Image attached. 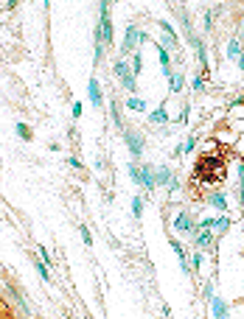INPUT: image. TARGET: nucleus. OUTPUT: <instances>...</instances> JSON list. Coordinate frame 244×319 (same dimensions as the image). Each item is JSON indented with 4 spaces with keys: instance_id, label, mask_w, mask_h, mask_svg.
<instances>
[{
    "instance_id": "2",
    "label": "nucleus",
    "mask_w": 244,
    "mask_h": 319,
    "mask_svg": "<svg viewBox=\"0 0 244 319\" xmlns=\"http://www.w3.org/2000/svg\"><path fill=\"white\" fill-rule=\"evenodd\" d=\"M140 42H149V36L138 28V25H132V22H130V28H126L124 42H121V59H126L130 53H138V45H140Z\"/></svg>"
},
{
    "instance_id": "6",
    "label": "nucleus",
    "mask_w": 244,
    "mask_h": 319,
    "mask_svg": "<svg viewBox=\"0 0 244 319\" xmlns=\"http://www.w3.org/2000/svg\"><path fill=\"white\" fill-rule=\"evenodd\" d=\"M87 95H90V104H93L96 109H101V104H104L101 95H104V92H101V84H98V78H96V76L87 81Z\"/></svg>"
},
{
    "instance_id": "30",
    "label": "nucleus",
    "mask_w": 244,
    "mask_h": 319,
    "mask_svg": "<svg viewBox=\"0 0 244 319\" xmlns=\"http://www.w3.org/2000/svg\"><path fill=\"white\" fill-rule=\"evenodd\" d=\"M210 28H214V11L205 14V31H210Z\"/></svg>"
},
{
    "instance_id": "32",
    "label": "nucleus",
    "mask_w": 244,
    "mask_h": 319,
    "mask_svg": "<svg viewBox=\"0 0 244 319\" xmlns=\"http://www.w3.org/2000/svg\"><path fill=\"white\" fill-rule=\"evenodd\" d=\"M65 163L70 165V168H82V160H76V157H68Z\"/></svg>"
},
{
    "instance_id": "7",
    "label": "nucleus",
    "mask_w": 244,
    "mask_h": 319,
    "mask_svg": "<svg viewBox=\"0 0 244 319\" xmlns=\"http://www.w3.org/2000/svg\"><path fill=\"white\" fill-rule=\"evenodd\" d=\"M210 314H214V319H228L230 317V305L224 303L222 297H216L214 294V300H210Z\"/></svg>"
},
{
    "instance_id": "27",
    "label": "nucleus",
    "mask_w": 244,
    "mask_h": 319,
    "mask_svg": "<svg viewBox=\"0 0 244 319\" xmlns=\"http://www.w3.org/2000/svg\"><path fill=\"white\" fill-rule=\"evenodd\" d=\"M191 87H194V92H202V90H205V78L196 76V78H194V84H191Z\"/></svg>"
},
{
    "instance_id": "12",
    "label": "nucleus",
    "mask_w": 244,
    "mask_h": 319,
    "mask_svg": "<svg viewBox=\"0 0 244 319\" xmlns=\"http://www.w3.org/2000/svg\"><path fill=\"white\" fill-rule=\"evenodd\" d=\"M208 205L214 207V210H219V213L224 216V213H228V196H224L222 191H214V193L208 196Z\"/></svg>"
},
{
    "instance_id": "3",
    "label": "nucleus",
    "mask_w": 244,
    "mask_h": 319,
    "mask_svg": "<svg viewBox=\"0 0 244 319\" xmlns=\"http://www.w3.org/2000/svg\"><path fill=\"white\" fill-rule=\"evenodd\" d=\"M115 76H118V81L124 84V90L130 92V95H135L138 92V78H135V73H132V67L126 64V59H115Z\"/></svg>"
},
{
    "instance_id": "18",
    "label": "nucleus",
    "mask_w": 244,
    "mask_h": 319,
    "mask_svg": "<svg viewBox=\"0 0 244 319\" xmlns=\"http://www.w3.org/2000/svg\"><path fill=\"white\" fill-rule=\"evenodd\" d=\"M238 56H242V42H238V39H230L228 42V59L238 62Z\"/></svg>"
},
{
    "instance_id": "14",
    "label": "nucleus",
    "mask_w": 244,
    "mask_h": 319,
    "mask_svg": "<svg viewBox=\"0 0 244 319\" xmlns=\"http://www.w3.org/2000/svg\"><path fill=\"white\" fill-rule=\"evenodd\" d=\"M194 244H196V249H208L210 244H214V235H210V230L202 227L200 233H194Z\"/></svg>"
},
{
    "instance_id": "10",
    "label": "nucleus",
    "mask_w": 244,
    "mask_h": 319,
    "mask_svg": "<svg viewBox=\"0 0 244 319\" xmlns=\"http://www.w3.org/2000/svg\"><path fill=\"white\" fill-rule=\"evenodd\" d=\"M154 48H158V59H160V67H163V76L172 78L174 76V70H172V53H168L163 45H154Z\"/></svg>"
},
{
    "instance_id": "1",
    "label": "nucleus",
    "mask_w": 244,
    "mask_h": 319,
    "mask_svg": "<svg viewBox=\"0 0 244 319\" xmlns=\"http://www.w3.org/2000/svg\"><path fill=\"white\" fill-rule=\"evenodd\" d=\"M115 31H112V17H110V3L101 0L98 3V28H96V42H101L104 48L112 45Z\"/></svg>"
},
{
    "instance_id": "31",
    "label": "nucleus",
    "mask_w": 244,
    "mask_h": 319,
    "mask_svg": "<svg viewBox=\"0 0 244 319\" xmlns=\"http://www.w3.org/2000/svg\"><path fill=\"white\" fill-rule=\"evenodd\" d=\"M194 149H196V137L191 135V137L186 140V151H194Z\"/></svg>"
},
{
    "instance_id": "4",
    "label": "nucleus",
    "mask_w": 244,
    "mask_h": 319,
    "mask_svg": "<svg viewBox=\"0 0 244 319\" xmlns=\"http://www.w3.org/2000/svg\"><path fill=\"white\" fill-rule=\"evenodd\" d=\"M124 140H126V149H130L132 160H140L144 157V137H140V132H135V129H124Z\"/></svg>"
},
{
    "instance_id": "21",
    "label": "nucleus",
    "mask_w": 244,
    "mask_h": 319,
    "mask_svg": "<svg viewBox=\"0 0 244 319\" xmlns=\"http://www.w3.org/2000/svg\"><path fill=\"white\" fill-rule=\"evenodd\" d=\"M196 59H200V64H202V70L208 73V53H205V42L196 48Z\"/></svg>"
},
{
    "instance_id": "5",
    "label": "nucleus",
    "mask_w": 244,
    "mask_h": 319,
    "mask_svg": "<svg viewBox=\"0 0 244 319\" xmlns=\"http://www.w3.org/2000/svg\"><path fill=\"white\" fill-rule=\"evenodd\" d=\"M174 230H177L180 235H194V233H196L194 216H191L188 210H180L177 216H174Z\"/></svg>"
},
{
    "instance_id": "26",
    "label": "nucleus",
    "mask_w": 244,
    "mask_h": 319,
    "mask_svg": "<svg viewBox=\"0 0 244 319\" xmlns=\"http://www.w3.org/2000/svg\"><path fill=\"white\" fill-rule=\"evenodd\" d=\"M200 266H202V252L196 249V252H194V258H191V269H200Z\"/></svg>"
},
{
    "instance_id": "19",
    "label": "nucleus",
    "mask_w": 244,
    "mask_h": 319,
    "mask_svg": "<svg viewBox=\"0 0 244 319\" xmlns=\"http://www.w3.org/2000/svg\"><path fill=\"white\" fill-rule=\"evenodd\" d=\"M132 73H135V78L144 73V56L140 53H132Z\"/></svg>"
},
{
    "instance_id": "25",
    "label": "nucleus",
    "mask_w": 244,
    "mask_h": 319,
    "mask_svg": "<svg viewBox=\"0 0 244 319\" xmlns=\"http://www.w3.org/2000/svg\"><path fill=\"white\" fill-rule=\"evenodd\" d=\"M79 233H82V241H84L87 247H93V233H90L87 227H79Z\"/></svg>"
},
{
    "instance_id": "33",
    "label": "nucleus",
    "mask_w": 244,
    "mask_h": 319,
    "mask_svg": "<svg viewBox=\"0 0 244 319\" xmlns=\"http://www.w3.org/2000/svg\"><path fill=\"white\" fill-rule=\"evenodd\" d=\"M40 255H42V263H50V255H48V249L40 247Z\"/></svg>"
},
{
    "instance_id": "22",
    "label": "nucleus",
    "mask_w": 244,
    "mask_h": 319,
    "mask_svg": "<svg viewBox=\"0 0 244 319\" xmlns=\"http://www.w3.org/2000/svg\"><path fill=\"white\" fill-rule=\"evenodd\" d=\"M36 275L42 277L45 283H50V272H48V263H42V261H36Z\"/></svg>"
},
{
    "instance_id": "16",
    "label": "nucleus",
    "mask_w": 244,
    "mask_h": 319,
    "mask_svg": "<svg viewBox=\"0 0 244 319\" xmlns=\"http://www.w3.org/2000/svg\"><path fill=\"white\" fill-rule=\"evenodd\" d=\"M149 121H152V123H158V126L168 123V112H166V106H158L154 112H149Z\"/></svg>"
},
{
    "instance_id": "15",
    "label": "nucleus",
    "mask_w": 244,
    "mask_h": 319,
    "mask_svg": "<svg viewBox=\"0 0 244 319\" xmlns=\"http://www.w3.org/2000/svg\"><path fill=\"white\" fill-rule=\"evenodd\" d=\"M182 84H186V76H182V73H174V76L168 78V90H172V95H180Z\"/></svg>"
},
{
    "instance_id": "17",
    "label": "nucleus",
    "mask_w": 244,
    "mask_h": 319,
    "mask_svg": "<svg viewBox=\"0 0 244 319\" xmlns=\"http://www.w3.org/2000/svg\"><path fill=\"white\" fill-rule=\"evenodd\" d=\"M126 109H132V112H146V101L138 98V95H130V98H126Z\"/></svg>"
},
{
    "instance_id": "23",
    "label": "nucleus",
    "mask_w": 244,
    "mask_h": 319,
    "mask_svg": "<svg viewBox=\"0 0 244 319\" xmlns=\"http://www.w3.org/2000/svg\"><path fill=\"white\" fill-rule=\"evenodd\" d=\"M132 213H135V219H140V216H144V199H140V196L132 199Z\"/></svg>"
},
{
    "instance_id": "13",
    "label": "nucleus",
    "mask_w": 244,
    "mask_h": 319,
    "mask_svg": "<svg viewBox=\"0 0 244 319\" xmlns=\"http://www.w3.org/2000/svg\"><path fill=\"white\" fill-rule=\"evenodd\" d=\"M172 249L177 252V258H180V263H182V272L186 275H191V263H188V252H186V247L177 241V238H172Z\"/></svg>"
},
{
    "instance_id": "9",
    "label": "nucleus",
    "mask_w": 244,
    "mask_h": 319,
    "mask_svg": "<svg viewBox=\"0 0 244 319\" xmlns=\"http://www.w3.org/2000/svg\"><path fill=\"white\" fill-rule=\"evenodd\" d=\"M174 179H177V177H174V171L168 168V165H158V168H154V182H158V185L168 188V185H172Z\"/></svg>"
},
{
    "instance_id": "20",
    "label": "nucleus",
    "mask_w": 244,
    "mask_h": 319,
    "mask_svg": "<svg viewBox=\"0 0 244 319\" xmlns=\"http://www.w3.org/2000/svg\"><path fill=\"white\" fill-rule=\"evenodd\" d=\"M14 132H17V135L22 137V140H31V137H34V132H31V126H26V123H17V126H14Z\"/></svg>"
},
{
    "instance_id": "24",
    "label": "nucleus",
    "mask_w": 244,
    "mask_h": 319,
    "mask_svg": "<svg viewBox=\"0 0 244 319\" xmlns=\"http://www.w3.org/2000/svg\"><path fill=\"white\" fill-rule=\"evenodd\" d=\"M130 177L135 185H140V163H130Z\"/></svg>"
},
{
    "instance_id": "11",
    "label": "nucleus",
    "mask_w": 244,
    "mask_h": 319,
    "mask_svg": "<svg viewBox=\"0 0 244 319\" xmlns=\"http://www.w3.org/2000/svg\"><path fill=\"white\" fill-rule=\"evenodd\" d=\"M200 227H205V230L214 227L216 233H224V230L230 227V219H228V216H219V219H202V221H200Z\"/></svg>"
},
{
    "instance_id": "35",
    "label": "nucleus",
    "mask_w": 244,
    "mask_h": 319,
    "mask_svg": "<svg viewBox=\"0 0 244 319\" xmlns=\"http://www.w3.org/2000/svg\"><path fill=\"white\" fill-rule=\"evenodd\" d=\"M236 64H238V70L244 73V53H242V56H238V62H236Z\"/></svg>"
},
{
    "instance_id": "29",
    "label": "nucleus",
    "mask_w": 244,
    "mask_h": 319,
    "mask_svg": "<svg viewBox=\"0 0 244 319\" xmlns=\"http://www.w3.org/2000/svg\"><path fill=\"white\" fill-rule=\"evenodd\" d=\"M238 188H244V160H238Z\"/></svg>"
},
{
    "instance_id": "28",
    "label": "nucleus",
    "mask_w": 244,
    "mask_h": 319,
    "mask_svg": "<svg viewBox=\"0 0 244 319\" xmlns=\"http://www.w3.org/2000/svg\"><path fill=\"white\" fill-rule=\"evenodd\" d=\"M188 112H191V106H182V112H180V118H177V123H188Z\"/></svg>"
},
{
    "instance_id": "34",
    "label": "nucleus",
    "mask_w": 244,
    "mask_h": 319,
    "mask_svg": "<svg viewBox=\"0 0 244 319\" xmlns=\"http://www.w3.org/2000/svg\"><path fill=\"white\" fill-rule=\"evenodd\" d=\"M73 118H82V104H79V101L73 104Z\"/></svg>"
},
{
    "instance_id": "8",
    "label": "nucleus",
    "mask_w": 244,
    "mask_h": 319,
    "mask_svg": "<svg viewBox=\"0 0 244 319\" xmlns=\"http://www.w3.org/2000/svg\"><path fill=\"white\" fill-rule=\"evenodd\" d=\"M140 188H146V191H154V188H158V182H154V168H152L149 163L140 165Z\"/></svg>"
}]
</instances>
